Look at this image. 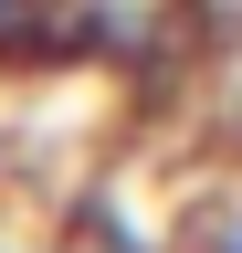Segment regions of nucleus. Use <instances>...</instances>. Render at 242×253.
<instances>
[{"label":"nucleus","instance_id":"f257e3e1","mask_svg":"<svg viewBox=\"0 0 242 253\" xmlns=\"http://www.w3.org/2000/svg\"><path fill=\"white\" fill-rule=\"evenodd\" d=\"M95 42V0H0V63H64Z\"/></svg>","mask_w":242,"mask_h":253},{"label":"nucleus","instance_id":"f03ea898","mask_svg":"<svg viewBox=\"0 0 242 253\" xmlns=\"http://www.w3.org/2000/svg\"><path fill=\"white\" fill-rule=\"evenodd\" d=\"M200 253H242V211H210V232H200Z\"/></svg>","mask_w":242,"mask_h":253}]
</instances>
